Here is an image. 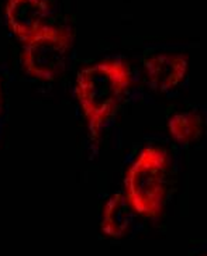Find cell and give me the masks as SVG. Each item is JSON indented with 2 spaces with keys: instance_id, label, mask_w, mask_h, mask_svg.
Wrapping results in <instances>:
<instances>
[{
  "instance_id": "6da1fadb",
  "label": "cell",
  "mask_w": 207,
  "mask_h": 256,
  "mask_svg": "<svg viewBox=\"0 0 207 256\" xmlns=\"http://www.w3.org/2000/svg\"><path fill=\"white\" fill-rule=\"evenodd\" d=\"M131 82V69L122 58H104L78 72L75 98L93 140L100 138L103 127L117 112Z\"/></svg>"
},
{
  "instance_id": "7a4b0ae2",
  "label": "cell",
  "mask_w": 207,
  "mask_h": 256,
  "mask_svg": "<svg viewBox=\"0 0 207 256\" xmlns=\"http://www.w3.org/2000/svg\"><path fill=\"white\" fill-rule=\"evenodd\" d=\"M169 155L161 146L146 145L124 174V197L131 210L146 218H158L166 204Z\"/></svg>"
},
{
  "instance_id": "3957f363",
  "label": "cell",
  "mask_w": 207,
  "mask_h": 256,
  "mask_svg": "<svg viewBox=\"0 0 207 256\" xmlns=\"http://www.w3.org/2000/svg\"><path fill=\"white\" fill-rule=\"evenodd\" d=\"M70 46L69 28L44 23L23 41L22 65L26 74L40 80H54L66 66Z\"/></svg>"
},
{
  "instance_id": "277c9868",
  "label": "cell",
  "mask_w": 207,
  "mask_h": 256,
  "mask_svg": "<svg viewBox=\"0 0 207 256\" xmlns=\"http://www.w3.org/2000/svg\"><path fill=\"white\" fill-rule=\"evenodd\" d=\"M146 80L154 90L168 92L184 82L189 70L184 54L154 52L144 58Z\"/></svg>"
},
{
  "instance_id": "5b68a950",
  "label": "cell",
  "mask_w": 207,
  "mask_h": 256,
  "mask_svg": "<svg viewBox=\"0 0 207 256\" xmlns=\"http://www.w3.org/2000/svg\"><path fill=\"white\" fill-rule=\"evenodd\" d=\"M48 6L46 0H8L6 22L22 42L44 24Z\"/></svg>"
},
{
  "instance_id": "8992f818",
  "label": "cell",
  "mask_w": 207,
  "mask_h": 256,
  "mask_svg": "<svg viewBox=\"0 0 207 256\" xmlns=\"http://www.w3.org/2000/svg\"><path fill=\"white\" fill-rule=\"evenodd\" d=\"M130 204L123 193H114L104 203L102 212V231L108 236H123L132 221Z\"/></svg>"
},
{
  "instance_id": "52a82bcc",
  "label": "cell",
  "mask_w": 207,
  "mask_h": 256,
  "mask_svg": "<svg viewBox=\"0 0 207 256\" xmlns=\"http://www.w3.org/2000/svg\"><path fill=\"white\" fill-rule=\"evenodd\" d=\"M204 130V118L196 110L179 112L168 118L170 136L182 145H190L199 140Z\"/></svg>"
},
{
  "instance_id": "ba28073f",
  "label": "cell",
  "mask_w": 207,
  "mask_h": 256,
  "mask_svg": "<svg viewBox=\"0 0 207 256\" xmlns=\"http://www.w3.org/2000/svg\"><path fill=\"white\" fill-rule=\"evenodd\" d=\"M203 256H206V255H203Z\"/></svg>"
}]
</instances>
